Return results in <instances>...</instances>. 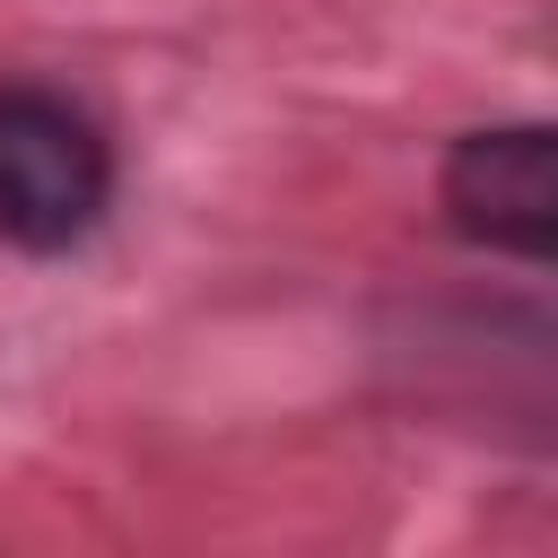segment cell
I'll return each instance as SVG.
<instances>
[{
  "instance_id": "1",
  "label": "cell",
  "mask_w": 558,
  "mask_h": 558,
  "mask_svg": "<svg viewBox=\"0 0 558 558\" xmlns=\"http://www.w3.org/2000/svg\"><path fill=\"white\" fill-rule=\"evenodd\" d=\"M113 201V148L87 105L61 87L9 78L0 87V244L70 253Z\"/></svg>"
},
{
  "instance_id": "2",
  "label": "cell",
  "mask_w": 558,
  "mask_h": 558,
  "mask_svg": "<svg viewBox=\"0 0 558 558\" xmlns=\"http://www.w3.org/2000/svg\"><path fill=\"white\" fill-rule=\"evenodd\" d=\"M445 218L471 244H488V253L549 262V244H558V140H549V122L453 140V157H445Z\"/></svg>"
}]
</instances>
